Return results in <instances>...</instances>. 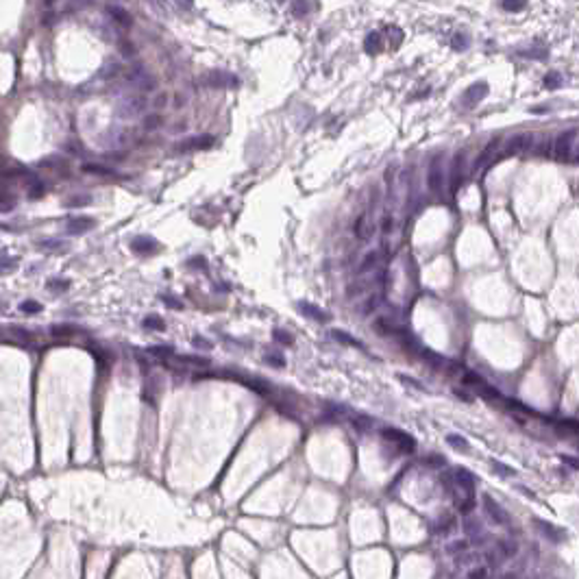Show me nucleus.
<instances>
[{
	"instance_id": "obj_30",
	"label": "nucleus",
	"mask_w": 579,
	"mask_h": 579,
	"mask_svg": "<svg viewBox=\"0 0 579 579\" xmlns=\"http://www.w3.org/2000/svg\"><path fill=\"white\" fill-rule=\"evenodd\" d=\"M50 333L55 335V338H61V335H72L76 333V327H70V325H55L50 329Z\"/></svg>"
},
{
	"instance_id": "obj_12",
	"label": "nucleus",
	"mask_w": 579,
	"mask_h": 579,
	"mask_svg": "<svg viewBox=\"0 0 579 579\" xmlns=\"http://www.w3.org/2000/svg\"><path fill=\"white\" fill-rule=\"evenodd\" d=\"M214 144V137L212 135H199V137H192V140H185L183 144H179V150H192V148H207Z\"/></svg>"
},
{
	"instance_id": "obj_25",
	"label": "nucleus",
	"mask_w": 579,
	"mask_h": 579,
	"mask_svg": "<svg viewBox=\"0 0 579 579\" xmlns=\"http://www.w3.org/2000/svg\"><path fill=\"white\" fill-rule=\"evenodd\" d=\"M142 124H144L146 131H155V129H159L161 124H164V118H161L159 114H150V116H146Z\"/></svg>"
},
{
	"instance_id": "obj_6",
	"label": "nucleus",
	"mask_w": 579,
	"mask_h": 579,
	"mask_svg": "<svg viewBox=\"0 0 579 579\" xmlns=\"http://www.w3.org/2000/svg\"><path fill=\"white\" fill-rule=\"evenodd\" d=\"M453 477H455V483L460 490H464L466 495H473L475 496V486H477V479H475V475L470 473L468 468H464V466H457L455 473H453Z\"/></svg>"
},
{
	"instance_id": "obj_13",
	"label": "nucleus",
	"mask_w": 579,
	"mask_h": 579,
	"mask_svg": "<svg viewBox=\"0 0 579 579\" xmlns=\"http://www.w3.org/2000/svg\"><path fill=\"white\" fill-rule=\"evenodd\" d=\"M131 248L135 250V253H140V255H148V253H152V250L157 248V242L152 240V237L142 235V237H135V240H133Z\"/></svg>"
},
{
	"instance_id": "obj_18",
	"label": "nucleus",
	"mask_w": 579,
	"mask_h": 579,
	"mask_svg": "<svg viewBox=\"0 0 579 579\" xmlns=\"http://www.w3.org/2000/svg\"><path fill=\"white\" fill-rule=\"evenodd\" d=\"M499 144H501V140H495V142H490L486 148L481 150V155H479V159H477V164H475V168H483V165L488 164V161L492 159V155L496 152V148H499Z\"/></svg>"
},
{
	"instance_id": "obj_48",
	"label": "nucleus",
	"mask_w": 579,
	"mask_h": 579,
	"mask_svg": "<svg viewBox=\"0 0 579 579\" xmlns=\"http://www.w3.org/2000/svg\"><path fill=\"white\" fill-rule=\"evenodd\" d=\"M42 248H52V250H55V248H64V242H59V240H46L42 244Z\"/></svg>"
},
{
	"instance_id": "obj_17",
	"label": "nucleus",
	"mask_w": 579,
	"mask_h": 579,
	"mask_svg": "<svg viewBox=\"0 0 579 579\" xmlns=\"http://www.w3.org/2000/svg\"><path fill=\"white\" fill-rule=\"evenodd\" d=\"M355 235H357V240H368V237L372 235V224L368 222V214H364V216L357 218V222H355Z\"/></svg>"
},
{
	"instance_id": "obj_3",
	"label": "nucleus",
	"mask_w": 579,
	"mask_h": 579,
	"mask_svg": "<svg viewBox=\"0 0 579 579\" xmlns=\"http://www.w3.org/2000/svg\"><path fill=\"white\" fill-rule=\"evenodd\" d=\"M483 507H486L488 518H490L495 525H501V527H507V525H510V514H507V512L496 503L490 495H483Z\"/></svg>"
},
{
	"instance_id": "obj_46",
	"label": "nucleus",
	"mask_w": 579,
	"mask_h": 579,
	"mask_svg": "<svg viewBox=\"0 0 579 579\" xmlns=\"http://www.w3.org/2000/svg\"><path fill=\"white\" fill-rule=\"evenodd\" d=\"M381 229H383V233H390L394 229V218L392 216H383L381 220Z\"/></svg>"
},
{
	"instance_id": "obj_10",
	"label": "nucleus",
	"mask_w": 579,
	"mask_h": 579,
	"mask_svg": "<svg viewBox=\"0 0 579 579\" xmlns=\"http://www.w3.org/2000/svg\"><path fill=\"white\" fill-rule=\"evenodd\" d=\"M486 94H488V85L486 83H475L464 92L462 102H464V105H477L481 98H486Z\"/></svg>"
},
{
	"instance_id": "obj_29",
	"label": "nucleus",
	"mask_w": 579,
	"mask_h": 579,
	"mask_svg": "<svg viewBox=\"0 0 579 579\" xmlns=\"http://www.w3.org/2000/svg\"><path fill=\"white\" fill-rule=\"evenodd\" d=\"M120 72H122V66L116 64V61H111V64L105 66V70H100V76H102V79H111V76H116V74H120Z\"/></svg>"
},
{
	"instance_id": "obj_28",
	"label": "nucleus",
	"mask_w": 579,
	"mask_h": 579,
	"mask_svg": "<svg viewBox=\"0 0 579 579\" xmlns=\"http://www.w3.org/2000/svg\"><path fill=\"white\" fill-rule=\"evenodd\" d=\"M16 268H17V259H13V257H0V275L13 272Z\"/></svg>"
},
{
	"instance_id": "obj_11",
	"label": "nucleus",
	"mask_w": 579,
	"mask_h": 579,
	"mask_svg": "<svg viewBox=\"0 0 579 579\" xmlns=\"http://www.w3.org/2000/svg\"><path fill=\"white\" fill-rule=\"evenodd\" d=\"M107 13H109L111 20H114L120 29H129V26L133 24V17L129 16L122 7H118V4H107Z\"/></svg>"
},
{
	"instance_id": "obj_35",
	"label": "nucleus",
	"mask_w": 579,
	"mask_h": 579,
	"mask_svg": "<svg viewBox=\"0 0 579 579\" xmlns=\"http://www.w3.org/2000/svg\"><path fill=\"white\" fill-rule=\"evenodd\" d=\"M545 85L549 89H553V87H558V85H562V76H560L558 72H549L545 76Z\"/></svg>"
},
{
	"instance_id": "obj_15",
	"label": "nucleus",
	"mask_w": 579,
	"mask_h": 579,
	"mask_svg": "<svg viewBox=\"0 0 579 579\" xmlns=\"http://www.w3.org/2000/svg\"><path fill=\"white\" fill-rule=\"evenodd\" d=\"M462 177H464V155H457L455 161H453V170H451V187L453 190L460 187Z\"/></svg>"
},
{
	"instance_id": "obj_16",
	"label": "nucleus",
	"mask_w": 579,
	"mask_h": 579,
	"mask_svg": "<svg viewBox=\"0 0 579 579\" xmlns=\"http://www.w3.org/2000/svg\"><path fill=\"white\" fill-rule=\"evenodd\" d=\"M146 105H148V102H146V98H144V96H140V98H137V96H135V98H129V100L124 102L127 111H124L122 116H129V118H131V116L142 114V111L146 109Z\"/></svg>"
},
{
	"instance_id": "obj_7",
	"label": "nucleus",
	"mask_w": 579,
	"mask_h": 579,
	"mask_svg": "<svg viewBox=\"0 0 579 579\" xmlns=\"http://www.w3.org/2000/svg\"><path fill=\"white\" fill-rule=\"evenodd\" d=\"M96 227V220L89 218V216H76V218H70L68 220V227H66V231L70 233V235H81V233L85 231H92V229Z\"/></svg>"
},
{
	"instance_id": "obj_40",
	"label": "nucleus",
	"mask_w": 579,
	"mask_h": 579,
	"mask_svg": "<svg viewBox=\"0 0 579 579\" xmlns=\"http://www.w3.org/2000/svg\"><path fill=\"white\" fill-rule=\"evenodd\" d=\"M333 338H338V340H342V342H347V344H353V347H357V348H362V344L357 342L355 338H351V335H347V333H342V331H333Z\"/></svg>"
},
{
	"instance_id": "obj_51",
	"label": "nucleus",
	"mask_w": 579,
	"mask_h": 579,
	"mask_svg": "<svg viewBox=\"0 0 579 579\" xmlns=\"http://www.w3.org/2000/svg\"><path fill=\"white\" fill-rule=\"evenodd\" d=\"M164 300H165V305H170V307H177V309L183 307L181 300H177V298H168V296H164Z\"/></svg>"
},
{
	"instance_id": "obj_34",
	"label": "nucleus",
	"mask_w": 579,
	"mask_h": 579,
	"mask_svg": "<svg viewBox=\"0 0 579 579\" xmlns=\"http://www.w3.org/2000/svg\"><path fill=\"white\" fill-rule=\"evenodd\" d=\"M309 9H314V4H307V2H294L292 4V13H294L296 17H303Z\"/></svg>"
},
{
	"instance_id": "obj_27",
	"label": "nucleus",
	"mask_w": 579,
	"mask_h": 579,
	"mask_svg": "<svg viewBox=\"0 0 579 579\" xmlns=\"http://www.w3.org/2000/svg\"><path fill=\"white\" fill-rule=\"evenodd\" d=\"M148 353L150 355H155V357H161V360H165V357H170L174 353V348L172 347H165V344H161V347H150L148 348Z\"/></svg>"
},
{
	"instance_id": "obj_1",
	"label": "nucleus",
	"mask_w": 579,
	"mask_h": 579,
	"mask_svg": "<svg viewBox=\"0 0 579 579\" xmlns=\"http://www.w3.org/2000/svg\"><path fill=\"white\" fill-rule=\"evenodd\" d=\"M381 438L388 444H392L398 453H414V448H416V440L412 438V435L398 431V429H383Z\"/></svg>"
},
{
	"instance_id": "obj_54",
	"label": "nucleus",
	"mask_w": 579,
	"mask_h": 579,
	"mask_svg": "<svg viewBox=\"0 0 579 579\" xmlns=\"http://www.w3.org/2000/svg\"><path fill=\"white\" fill-rule=\"evenodd\" d=\"M577 155H579V148H577Z\"/></svg>"
},
{
	"instance_id": "obj_45",
	"label": "nucleus",
	"mask_w": 579,
	"mask_h": 579,
	"mask_svg": "<svg viewBox=\"0 0 579 579\" xmlns=\"http://www.w3.org/2000/svg\"><path fill=\"white\" fill-rule=\"evenodd\" d=\"M377 303H379V294H375V296H372V298H368V300H366V305H364V307H362V312H364V314L372 312V309L377 307Z\"/></svg>"
},
{
	"instance_id": "obj_9",
	"label": "nucleus",
	"mask_w": 579,
	"mask_h": 579,
	"mask_svg": "<svg viewBox=\"0 0 579 579\" xmlns=\"http://www.w3.org/2000/svg\"><path fill=\"white\" fill-rule=\"evenodd\" d=\"M531 142H533L531 133H520V135H514L510 140V144H507L503 155H510L512 157V155H516V152H525L529 146H531Z\"/></svg>"
},
{
	"instance_id": "obj_39",
	"label": "nucleus",
	"mask_w": 579,
	"mask_h": 579,
	"mask_svg": "<svg viewBox=\"0 0 579 579\" xmlns=\"http://www.w3.org/2000/svg\"><path fill=\"white\" fill-rule=\"evenodd\" d=\"M270 366H277V368H281V366H285V360H283V355H277V353H266V357H264Z\"/></svg>"
},
{
	"instance_id": "obj_44",
	"label": "nucleus",
	"mask_w": 579,
	"mask_h": 579,
	"mask_svg": "<svg viewBox=\"0 0 579 579\" xmlns=\"http://www.w3.org/2000/svg\"><path fill=\"white\" fill-rule=\"evenodd\" d=\"M468 579H488V568H475L468 573Z\"/></svg>"
},
{
	"instance_id": "obj_42",
	"label": "nucleus",
	"mask_w": 579,
	"mask_h": 579,
	"mask_svg": "<svg viewBox=\"0 0 579 579\" xmlns=\"http://www.w3.org/2000/svg\"><path fill=\"white\" fill-rule=\"evenodd\" d=\"M501 9H503V11H525L527 4L525 2H501Z\"/></svg>"
},
{
	"instance_id": "obj_36",
	"label": "nucleus",
	"mask_w": 579,
	"mask_h": 579,
	"mask_svg": "<svg viewBox=\"0 0 579 579\" xmlns=\"http://www.w3.org/2000/svg\"><path fill=\"white\" fill-rule=\"evenodd\" d=\"M272 335H275V340H277V342L285 344V347H290V344L294 342V338H292L290 333H285V331H281V329H275V331H272Z\"/></svg>"
},
{
	"instance_id": "obj_5",
	"label": "nucleus",
	"mask_w": 579,
	"mask_h": 579,
	"mask_svg": "<svg viewBox=\"0 0 579 579\" xmlns=\"http://www.w3.org/2000/svg\"><path fill=\"white\" fill-rule=\"evenodd\" d=\"M444 183V168H442V157H433L431 164H429V172H427V185L431 192H440Z\"/></svg>"
},
{
	"instance_id": "obj_14",
	"label": "nucleus",
	"mask_w": 579,
	"mask_h": 579,
	"mask_svg": "<svg viewBox=\"0 0 579 579\" xmlns=\"http://www.w3.org/2000/svg\"><path fill=\"white\" fill-rule=\"evenodd\" d=\"M298 309L305 314V316L314 318V320H318V322H327L331 318L329 314H325L320 307H316V305H309V303H298Z\"/></svg>"
},
{
	"instance_id": "obj_52",
	"label": "nucleus",
	"mask_w": 579,
	"mask_h": 579,
	"mask_svg": "<svg viewBox=\"0 0 579 579\" xmlns=\"http://www.w3.org/2000/svg\"><path fill=\"white\" fill-rule=\"evenodd\" d=\"M466 546H468L466 542H460V545H451V546H448V553H455V551H464Z\"/></svg>"
},
{
	"instance_id": "obj_24",
	"label": "nucleus",
	"mask_w": 579,
	"mask_h": 579,
	"mask_svg": "<svg viewBox=\"0 0 579 579\" xmlns=\"http://www.w3.org/2000/svg\"><path fill=\"white\" fill-rule=\"evenodd\" d=\"M553 425L564 433H577L579 435V423L577 420H555Z\"/></svg>"
},
{
	"instance_id": "obj_32",
	"label": "nucleus",
	"mask_w": 579,
	"mask_h": 579,
	"mask_svg": "<svg viewBox=\"0 0 579 579\" xmlns=\"http://www.w3.org/2000/svg\"><path fill=\"white\" fill-rule=\"evenodd\" d=\"M492 468H495L496 473L501 475V477H512V475H516L514 468H510V466L501 464V462H496V460H492Z\"/></svg>"
},
{
	"instance_id": "obj_20",
	"label": "nucleus",
	"mask_w": 579,
	"mask_h": 579,
	"mask_svg": "<svg viewBox=\"0 0 579 579\" xmlns=\"http://www.w3.org/2000/svg\"><path fill=\"white\" fill-rule=\"evenodd\" d=\"M364 46H366V52H372V55H377V52L381 50V33H370L366 37V42H364Z\"/></svg>"
},
{
	"instance_id": "obj_37",
	"label": "nucleus",
	"mask_w": 579,
	"mask_h": 579,
	"mask_svg": "<svg viewBox=\"0 0 579 579\" xmlns=\"http://www.w3.org/2000/svg\"><path fill=\"white\" fill-rule=\"evenodd\" d=\"M20 309L24 314H37L39 309H42V305H39L37 300H24V303L20 305Z\"/></svg>"
},
{
	"instance_id": "obj_33",
	"label": "nucleus",
	"mask_w": 579,
	"mask_h": 579,
	"mask_svg": "<svg viewBox=\"0 0 579 579\" xmlns=\"http://www.w3.org/2000/svg\"><path fill=\"white\" fill-rule=\"evenodd\" d=\"M144 327H148V329H157V331H161L165 327V322L161 320L159 316H148V318H144Z\"/></svg>"
},
{
	"instance_id": "obj_53",
	"label": "nucleus",
	"mask_w": 579,
	"mask_h": 579,
	"mask_svg": "<svg viewBox=\"0 0 579 579\" xmlns=\"http://www.w3.org/2000/svg\"><path fill=\"white\" fill-rule=\"evenodd\" d=\"M174 105H177V107H183V96H177V98H174Z\"/></svg>"
},
{
	"instance_id": "obj_8",
	"label": "nucleus",
	"mask_w": 579,
	"mask_h": 579,
	"mask_svg": "<svg viewBox=\"0 0 579 579\" xmlns=\"http://www.w3.org/2000/svg\"><path fill=\"white\" fill-rule=\"evenodd\" d=\"M536 523V527H538V531L542 533L545 538H549L551 542H562L564 538H566V533L562 531L560 527H555L553 523H549V520H542V518H536L533 520Z\"/></svg>"
},
{
	"instance_id": "obj_26",
	"label": "nucleus",
	"mask_w": 579,
	"mask_h": 579,
	"mask_svg": "<svg viewBox=\"0 0 579 579\" xmlns=\"http://www.w3.org/2000/svg\"><path fill=\"white\" fill-rule=\"evenodd\" d=\"M447 442L451 444L453 448H460V451H464V453H466V451H468V448H470V444L466 442V440L462 438V435H455V433L447 435Z\"/></svg>"
},
{
	"instance_id": "obj_47",
	"label": "nucleus",
	"mask_w": 579,
	"mask_h": 579,
	"mask_svg": "<svg viewBox=\"0 0 579 579\" xmlns=\"http://www.w3.org/2000/svg\"><path fill=\"white\" fill-rule=\"evenodd\" d=\"M165 105H168V94H165V92H161L159 96L155 98V107H157V109H164Z\"/></svg>"
},
{
	"instance_id": "obj_41",
	"label": "nucleus",
	"mask_w": 579,
	"mask_h": 579,
	"mask_svg": "<svg viewBox=\"0 0 579 579\" xmlns=\"http://www.w3.org/2000/svg\"><path fill=\"white\" fill-rule=\"evenodd\" d=\"M13 335H16L17 340H22V342H33V335H31L29 331H24L22 327H13Z\"/></svg>"
},
{
	"instance_id": "obj_2",
	"label": "nucleus",
	"mask_w": 579,
	"mask_h": 579,
	"mask_svg": "<svg viewBox=\"0 0 579 579\" xmlns=\"http://www.w3.org/2000/svg\"><path fill=\"white\" fill-rule=\"evenodd\" d=\"M577 135H579V131L577 129H568V131H564V133H560L558 135V140H555V157H558L560 161H566L568 159V155H571V150H573V144H575V140H577Z\"/></svg>"
},
{
	"instance_id": "obj_23",
	"label": "nucleus",
	"mask_w": 579,
	"mask_h": 579,
	"mask_svg": "<svg viewBox=\"0 0 579 579\" xmlns=\"http://www.w3.org/2000/svg\"><path fill=\"white\" fill-rule=\"evenodd\" d=\"M83 172H89V174H102V177H111V174H114V170H111L109 165L85 164V165H83Z\"/></svg>"
},
{
	"instance_id": "obj_49",
	"label": "nucleus",
	"mask_w": 579,
	"mask_h": 579,
	"mask_svg": "<svg viewBox=\"0 0 579 579\" xmlns=\"http://www.w3.org/2000/svg\"><path fill=\"white\" fill-rule=\"evenodd\" d=\"M194 344H196V347H199V348H203V351H205V348H207V351H209V348H212V342H209V340L199 338V335H196V338H194Z\"/></svg>"
},
{
	"instance_id": "obj_38",
	"label": "nucleus",
	"mask_w": 579,
	"mask_h": 579,
	"mask_svg": "<svg viewBox=\"0 0 579 579\" xmlns=\"http://www.w3.org/2000/svg\"><path fill=\"white\" fill-rule=\"evenodd\" d=\"M137 85H140L142 92H150V89H155V79H152L150 74H146V76H142V79L137 81Z\"/></svg>"
},
{
	"instance_id": "obj_21",
	"label": "nucleus",
	"mask_w": 579,
	"mask_h": 579,
	"mask_svg": "<svg viewBox=\"0 0 579 579\" xmlns=\"http://www.w3.org/2000/svg\"><path fill=\"white\" fill-rule=\"evenodd\" d=\"M92 203V196L81 194V196H68L64 200V207H85V205Z\"/></svg>"
},
{
	"instance_id": "obj_4",
	"label": "nucleus",
	"mask_w": 579,
	"mask_h": 579,
	"mask_svg": "<svg viewBox=\"0 0 579 579\" xmlns=\"http://www.w3.org/2000/svg\"><path fill=\"white\" fill-rule=\"evenodd\" d=\"M203 83L207 87H235L237 76L231 72H224V70H212L209 74L203 76Z\"/></svg>"
},
{
	"instance_id": "obj_50",
	"label": "nucleus",
	"mask_w": 579,
	"mask_h": 579,
	"mask_svg": "<svg viewBox=\"0 0 579 579\" xmlns=\"http://www.w3.org/2000/svg\"><path fill=\"white\" fill-rule=\"evenodd\" d=\"M61 164H64V159H59V157H57V159H44L42 161V165H50V168H59Z\"/></svg>"
},
{
	"instance_id": "obj_43",
	"label": "nucleus",
	"mask_w": 579,
	"mask_h": 579,
	"mask_svg": "<svg viewBox=\"0 0 579 579\" xmlns=\"http://www.w3.org/2000/svg\"><path fill=\"white\" fill-rule=\"evenodd\" d=\"M120 50H122L124 57H133V52H135V46H133L131 42H127V39H122L120 42Z\"/></svg>"
},
{
	"instance_id": "obj_31",
	"label": "nucleus",
	"mask_w": 579,
	"mask_h": 579,
	"mask_svg": "<svg viewBox=\"0 0 579 579\" xmlns=\"http://www.w3.org/2000/svg\"><path fill=\"white\" fill-rule=\"evenodd\" d=\"M44 192H46V187H44V183L39 181V179H35V181L31 183V192H29V196H31V199H42V196H44Z\"/></svg>"
},
{
	"instance_id": "obj_22",
	"label": "nucleus",
	"mask_w": 579,
	"mask_h": 579,
	"mask_svg": "<svg viewBox=\"0 0 579 579\" xmlns=\"http://www.w3.org/2000/svg\"><path fill=\"white\" fill-rule=\"evenodd\" d=\"M379 264V250H372V253H368L366 257H364V262L360 264V272H368L372 270V268Z\"/></svg>"
},
{
	"instance_id": "obj_19",
	"label": "nucleus",
	"mask_w": 579,
	"mask_h": 579,
	"mask_svg": "<svg viewBox=\"0 0 579 579\" xmlns=\"http://www.w3.org/2000/svg\"><path fill=\"white\" fill-rule=\"evenodd\" d=\"M496 551H499L501 558H514L516 553H518V545H516L514 540H501L496 542Z\"/></svg>"
}]
</instances>
